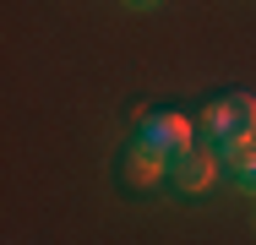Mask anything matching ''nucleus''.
<instances>
[{
	"label": "nucleus",
	"instance_id": "nucleus-2",
	"mask_svg": "<svg viewBox=\"0 0 256 245\" xmlns=\"http://www.w3.org/2000/svg\"><path fill=\"white\" fill-rule=\"evenodd\" d=\"M202 142L224 158V164H240L256 147V98L251 93H224L202 109Z\"/></svg>",
	"mask_w": 256,
	"mask_h": 245
},
{
	"label": "nucleus",
	"instance_id": "nucleus-5",
	"mask_svg": "<svg viewBox=\"0 0 256 245\" xmlns=\"http://www.w3.org/2000/svg\"><path fill=\"white\" fill-rule=\"evenodd\" d=\"M126 6H131V11H148V6H158V0H126Z\"/></svg>",
	"mask_w": 256,
	"mask_h": 245
},
{
	"label": "nucleus",
	"instance_id": "nucleus-1",
	"mask_svg": "<svg viewBox=\"0 0 256 245\" xmlns=\"http://www.w3.org/2000/svg\"><path fill=\"white\" fill-rule=\"evenodd\" d=\"M191 147V120L186 114H169V109H148L131 131V147H126V169L131 180H153V174H169V164Z\"/></svg>",
	"mask_w": 256,
	"mask_h": 245
},
{
	"label": "nucleus",
	"instance_id": "nucleus-4",
	"mask_svg": "<svg viewBox=\"0 0 256 245\" xmlns=\"http://www.w3.org/2000/svg\"><path fill=\"white\" fill-rule=\"evenodd\" d=\"M229 169H234V186H240L246 196H256V147L240 158V164H229Z\"/></svg>",
	"mask_w": 256,
	"mask_h": 245
},
{
	"label": "nucleus",
	"instance_id": "nucleus-3",
	"mask_svg": "<svg viewBox=\"0 0 256 245\" xmlns=\"http://www.w3.org/2000/svg\"><path fill=\"white\" fill-rule=\"evenodd\" d=\"M218 152L212 147H186L174 164H169V180H174V191H186V196H202L212 180H218Z\"/></svg>",
	"mask_w": 256,
	"mask_h": 245
}]
</instances>
